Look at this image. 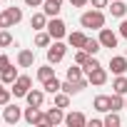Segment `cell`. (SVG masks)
Here are the masks:
<instances>
[{
  "label": "cell",
  "mask_w": 127,
  "mask_h": 127,
  "mask_svg": "<svg viewBox=\"0 0 127 127\" xmlns=\"http://www.w3.org/2000/svg\"><path fill=\"white\" fill-rule=\"evenodd\" d=\"M32 62H35V52L32 50H20L18 52V65L20 67H32Z\"/></svg>",
  "instance_id": "obj_16"
},
{
  "label": "cell",
  "mask_w": 127,
  "mask_h": 127,
  "mask_svg": "<svg viewBox=\"0 0 127 127\" xmlns=\"http://www.w3.org/2000/svg\"><path fill=\"white\" fill-rule=\"evenodd\" d=\"M23 120H25L28 125H42V127H45V112H42L40 107H35V105L25 107V112H23Z\"/></svg>",
  "instance_id": "obj_3"
},
{
  "label": "cell",
  "mask_w": 127,
  "mask_h": 127,
  "mask_svg": "<svg viewBox=\"0 0 127 127\" xmlns=\"http://www.w3.org/2000/svg\"><path fill=\"white\" fill-rule=\"evenodd\" d=\"M60 10H62V0H42V13L47 18H57Z\"/></svg>",
  "instance_id": "obj_12"
},
{
  "label": "cell",
  "mask_w": 127,
  "mask_h": 127,
  "mask_svg": "<svg viewBox=\"0 0 127 127\" xmlns=\"http://www.w3.org/2000/svg\"><path fill=\"white\" fill-rule=\"evenodd\" d=\"M52 77H55V67H50V62H47L45 67H37V80H40L42 85H45L47 80H52Z\"/></svg>",
  "instance_id": "obj_22"
},
{
  "label": "cell",
  "mask_w": 127,
  "mask_h": 127,
  "mask_svg": "<svg viewBox=\"0 0 127 127\" xmlns=\"http://www.w3.org/2000/svg\"><path fill=\"white\" fill-rule=\"evenodd\" d=\"M100 42H102V47H117V35L110 30V28H102L100 30V37H97Z\"/></svg>",
  "instance_id": "obj_13"
},
{
  "label": "cell",
  "mask_w": 127,
  "mask_h": 127,
  "mask_svg": "<svg viewBox=\"0 0 127 127\" xmlns=\"http://www.w3.org/2000/svg\"><path fill=\"white\" fill-rule=\"evenodd\" d=\"M0 13H3V5H0Z\"/></svg>",
  "instance_id": "obj_43"
},
{
  "label": "cell",
  "mask_w": 127,
  "mask_h": 127,
  "mask_svg": "<svg viewBox=\"0 0 127 127\" xmlns=\"http://www.w3.org/2000/svg\"><path fill=\"white\" fill-rule=\"evenodd\" d=\"M0 18H3V23H5V28H13V25H18L20 20H23V10L20 8H3V13H0Z\"/></svg>",
  "instance_id": "obj_4"
},
{
  "label": "cell",
  "mask_w": 127,
  "mask_h": 127,
  "mask_svg": "<svg viewBox=\"0 0 127 127\" xmlns=\"http://www.w3.org/2000/svg\"><path fill=\"white\" fill-rule=\"evenodd\" d=\"M87 125H90V127H102V125H105V120H90Z\"/></svg>",
  "instance_id": "obj_40"
},
{
  "label": "cell",
  "mask_w": 127,
  "mask_h": 127,
  "mask_svg": "<svg viewBox=\"0 0 127 127\" xmlns=\"http://www.w3.org/2000/svg\"><path fill=\"white\" fill-rule=\"evenodd\" d=\"M82 65H77V62H75V65H70L67 67V80H77V77H82Z\"/></svg>",
  "instance_id": "obj_28"
},
{
  "label": "cell",
  "mask_w": 127,
  "mask_h": 127,
  "mask_svg": "<svg viewBox=\"0 0 127 127\" xmlns=\"http://www.w3.org/2000/svg\"><path fill=\"white\" fill-rule=\"evenodd\" d=\"M8 45H13V35L3 28V30H0V47H8Z\"/></svg>",
  "instance_id": "obj_33"
},
{
  "label": "cell",
  "mask_w": 127,
  "mask_h": 127,
  "mask_svg": "<svg viewBox=\"0 0 127 127\" xmlns=\"http://www.w3.org/2000/svg\"><path fill=\"white\" fill-rule=\"evenodd\" d=\"M30 28H32V30H42V28H47V15H45V13H35V15L30 18Z\"/></svg>",
  "instance_id": "obj_19"
},
{
  "label": "cell",
  "mask_w": 127,
  "mask_h": 127,
  "mask_svg": "<svg viewBox=\"0 0 127 127\" xmlns=\"http://www.w3.org/2000/svg\"><path fill=\"white\" fill-rule=\"evenodd\" d=\"M65 125L67 127H85L87 125V117L82 112H70V115H65Z\"/></svg>",
  "instance_id": "obj_14"
},
{
  "label": "cell",
  "mask_w": 127,
  "mask_h": 127,
  "mask_svg": "<svg viewBox=\"0 0 127 127\" xmlns=\"http://www.w3.org/2000/svg\"><path fill=\"white\" fill-rule=\"evenodd\" d=\"M67 42H70V47L82 50V47H85V42H87V35H85V32H80V30H77V32H70V35H67Z\"/></svg>",
  "instance_id": "obj_15"
},
{
  "label": "cell",
  "mask_w": 127,
  "mask_h": 127,
  "mask_svg": "<svg viewBox=\"0 0 127 127\" xmlns=\"http://www.w3.org/2000/svg\"><path fill=\"white\" fill-rule=\"evenodd\" d=\"M95 67H100V62H97V57L92 55V57H90V62H87V65H85L82 70H85V72H90V70H95Z\"/></svg>",
  "instance_id": "obj_34"
},
{
  "label": "cell",
  "mask_w": 127,
  "mask_h": 127,
  "mask_svg": "<svg viewBox=\"0 0 127 127\" xmlns=\"http://www.w3.org/2000/svg\"><path fill=\"white\" fill-rule=\"evenodd\" d=\"M65 52H67V45L65 42H60V40L50 42V47H47V62H50V65H57V62L65 57Z\"/></svg>",
  "instance_id": "obj_2"
},
{
  "label": "cell",
  "mask_w": 127,
  "mask_h": 127,
  "mask_svg": "<svg viewBox=\"0 0 127 127\" xmlns=\"http://www.w3.org/2000/svg\"><path fill=\"white\" fill-rule=\"evenodd\" d=\"M3 28H5V23H3V18H0V30H3Z\"/></svg>",
  "instance_id": "obj_41"
},
{
  "label": "cell",
  "mask_w": 127,
  "mask_h": 127,
  "mask_svg": "<svg viewBox=\"0 0 127 127\" xmlns=\"http://www.w3.org/2000/svg\"><path fill=\"white\" fill-rule=\"evenodd\" d=\"M87 82L95 85V87H102V85L107 82V70H105L102 65L95 67V70H90V72H87Z\"/></svg>",
  "instance_id": "obj_10"
},
{
  "label": "cell",
  "mask_w": 127,
  "mask_h": 127,
  "mask_svg": "<svg viewBox=\"0 0 127 127\" xmlns=\"http://www.w3.org/2000/svg\"><path fill=\"white\" fill-rule=\"evenodd\" d=\"M92 107L97 110V112H110L112 107H110V97L107 95H97L95 97V102H92Z\"/></svg>",
  "instance_id": "obj_21"
},
{
  "label": "cell",
  "mask_w": 127,
  "mask_h": 127,
  "mask_svg": "<svg viewBox=\"0 0 127 127\" xmlns=\"http://www.w3.org/2000/svg\"><path fill=\"white\" fill-rule=\"evenodd\" d=\"M47 32L52 35V40H62L67 35V30H65V23H62L60 18H52V20H47Z\"/></svg>",
  "instance_id": "obj_8"
},
{
  "label": "cell",
  "mask_w": 127,
  "mask_h": 127,
  "mask_svg": "<svg viewBox=\"0 0 127 127\" xmlns=\"http://www.w3.org/2000/svg\"><path fill=\"white\" fill-rule=\"evenodd\" d=\"M50 42H52V35H50V32L37 30V35H35V45H37V47H47Z\"/></svg>",
  "instance_id": "obj_24"
},
{
  "label": "cell",
  "mask_w": 127,
  "mask_h": 127,
  "mask_svg": "<svg viewBox=\"0 0 127 127\" xmlns=\"http://www.w3.org/2000/svg\"><path fill=\"white\" fill-rule=\"evenodd\" d=\"M30 90H32V77H28V75H20V77L13 82V95H15V97H25Z\"/></svg>",
  "instance_id": "obj_5"
},
{
  "label": "cell",
  "mask_w": 127,
  "mask_h": 127,
  "mask_svg": "<svg viewBox=\"0 0 127 127\" xmlns=\"http://www.w3.org/2000/svg\"><path fill=\"white\" fill-rule=\"evenodd\" d=\"M42 87H45V92H52V95H55V92H60V90H62V82H60L57 77H52V80H47Z\"/></svg>",
  "instance_id": "obj_27"
},
{
  "label": "cell",
  "mask_w": 127,
  "mask_h": 127,
  "mask_svg": "<svg viewBox=\"0 0 127 127\" xmlns=\"http://www.w3.org/2000/svg\"><path fill=\"white\" fill-rule=\"evenodd\" d=\"M120 35H122V37H127V20H122V23H120Z\"/></svg>",
  "instance_id": "obj_38"
},
{
  "label": "cell",
  "mask_w": 127,
  "mask_h": 127,
  "mask_svg": "<svg viewBox=\"0 0 127 127\" xmlns=\"http://www.w3.org/2000/svg\"><path fill=\"white\" fill-rule=\"evenodd\" d=\"M25 5H30V8H40L42 0H25Z\"/></svg>",
  "instance_id": "obj_39"
},
{
  "label": "cell",
  "mask_w": 127,
  "mask_h": 127,
  "mask_svg": "<svg viewBox=\"0 0 127 127\" xmlns=\"http://www.w3.org/2000/svg\"><path fill=\"white\" fill-rule=\"evenodd\" d=\"M25 100H28V105L42 107V100H45V95H42V90H30V92L25 95Z\"/></svg>",
  "instance_id": "obj_20"
},
{
  "label": "cell",
  "mask_w": 127,
  "mask_h": 127,
  "mask_svg": "<svg viewBox=\"0 0 127 127\" xmlns=\"http://www.w3.org/2000/svg\"><path fill=\"white\" fill-rule=\"evenodd\" d=\"M80 25L90 28V30H102L105 28V13L97 10V8H92V10H87V13L80 15Z\"/></svg>",
  "instance_id": "obj_1"
},
{
  "label": "cell",
  "mask_w": 127,
  "mask_h": 127,
  "mask_svg": "<svg viewBox=\"0 0 127 127\" xmlns=\"http://www.w3.org/2000/svg\"><path fill=\"white\" fill-rule=\"evenodd\" d=\"M8 102H10V90H8L3 82H0V107H5Z\"/></svg>",
  "instance_id": "obj_32"
},
{
  "label": "cell",
  "mask_w": 127,
  "mask_h": 127,
  "mask_svg": "<svg viewBox=\"0 0 127 127\" xmlns=\"http://www.w3.org/2000/svg\"><path fill=\"white\" fill-rule=\"evenodd\" d=\"M90 3H92V8L102 10V8H107V5H110V0H90Z\"/></svg>",
  "instance_id": "obj_35"
},
{
  "label": "cell",
  "mask_w": 127,
  "mask_h": 127,
  "mask_svg": "<svg viewBox=\"0 0 127 127\" xmlns=\"http://www.w3.org/2000/svg\"><path fill=\"white\" fill-rule=\"evenodd\" d=\"M120 122H122V120H120V115H117L115 110H110V112H107V117H105V127H117Z\"/></svg>",
  "instance_id": "obj_29"
},
{
  "label": "cell",
  "mask_w": 127,
  "mask_h": 127,
  "mask_svg": "<svg viewBox=\"0 0 127 127\" xmlns=\"http://www.w3.org/2000/svg\"><path fill=\"white\" fill-rule=\"evenodd\" d=\"M112 87H115L117 95H127V77H125V75H117L115 82H112Z\"/></svg>",
  "instance_id": "obj_23"
},
{
  "label": "cell",
  "mask_w": 127,
  "mask_h": 127,
  "mask_svg": "<svg viewBox=\"0 0 127 127\" xmlns=\"http://www.w3.org/2000/svg\"><path fill=\"white\" fill-rule=\"evenodd\" d=\"M107 8H110L112 18H125V15H127V5H125V0H115V3H110Z\"/></svg>",
  "instance_id": "obj_17"
},
{
  "label": "cell",
  "mask_w": 127,
  "mask_h": 127,
  "mask_svg": "<svg viewBox=\"0 0 127 127\" xmlns=\"http://www.w3.org/2000/svg\"><path fill=\"white\" fill-rule=\"evenodd\" d=\"M90 57H92V55H90L87 50H77V52H75V62H77V65H82V67L90 62Z\"/></svg>",
  "instance_id": "obj_31"
},
{
  "label": "cell",
  "mask_w": 127,
  "mask_h": 127,
  "mask_svg": "<svg viewBox=\"0 0 127 127\" xmlns=\"http://www.w3.org/2000/svg\"><path fill=\"white\" fill-rule=\"evenodd\" d=\"M82 50H87L90 55H97L100 50H102V42L100 40H95V37H87V42H85V47Z\"/></svg>",
  "instance_id": "obj_25"
},
{
  "label": "cell",
  "mask_w": 127,
  "mask_h": 127,
  "mask_svg": "<svg viewBox=\"0 0 127 127\" xmlns=\"http://www.w3.org/2000/svg\"><path fill=\"white\" fill-rule=\"evenodd\" d=\"M3 120H5L8 125H15V122L23 120V110H20L18 105H10V102H8V105L3 107Z\"/></svg>",
  "instance_id": "obj_9"
},
{
  "label": "cell",
  "mask_w": 127,
  "mask_h": 127,
  "mask_svg": "<svg viewBox=\"0 0 127 127\" xmlns=\"http://www.w3.org/2000/svg\"><path fill=\"white\" fill-rule=\"evenodd\" d=\"M65 122V112H62V107H50L45 112V127H55V125H62Z\"/></svg>",
  "instance_id": "obj_7"
},
{
  "label": "cell",
  "mask_w": 127,
  "mask_h": 127,
  "mask_svg": "<svg viewBox=\"0 0 127 127\" xmlns=\"http://www.w3.org/2000/svg\"><path fill=\"white\" fill-rule=\"evenodd\" d=\"M87 85H90V82H87L85 77H77V80H65V82H62V92H67V95H80Z\"/></svg>",
  "instance_id": "obj_6"
},
{
  "label": "cell",
  "mask_w": 127,
  "mask_h": 127,
  "mask_svg": "<svg viewBox=\"0 0 127 127\" xmlns=\"http://www.w3.org/2000/svg\"><path fill=\"white\" fill-rule=\"evenodd\" d=\"M5 67H10V57L8 55H0V72H3Z\"/></svg>",
  "instance_id": "obj_36"
},
{
  "label": "cell",
  "mask_w": 127,
  "mask_h": 127,
  "mask_svg": "<svg viewBox=\"0 0 127 127\" xmlns=\"http://www.w3.org/2000/svg\"><path fill=\"white\" fill-rule=\"evenodd\" d=\"M125 110H127V97H125Z\"/></svg>",
  "instance_id": "obj_42"
},
{
  "label": "cell",
  "mask_w": 127,
  "mask_h": 127,
  "mask_svg": "<svg viewBox=\"0 0 127 127\" xmlns=\"http://www.w3.org/2000/svg\"><path fill=\"white\" fill-rule=\"evenodd\" d=\"M87 3H90V0H70V5H72V8H85Z\"/></svg>",
  "instance_id": "obj_37"
},
{
  "label": "cell",
  "mask_w": 127,
  "mask_h": 127,
  "mask_svg": "<svg viewBox=\"0 0 127 127\" xmlns=\"http://www.w3.org/2000/svg\"><path fill=\"white\" fill-rule=\"evenodd\" d=\"M110 70L115 75H125L127 72V55H115L110 57Z\"/></svg>",
  "instance_id": "obj_11"
},
{
  "label": "cell",
  "mask_w": 127,
  "mask_h": 127,
  "mask_svg": "<svg viewBox=\"0 0 127 127\" xmlns=\"http://www.w3.org/2000/svg\"><path fill=\"white\" fill-rule=\"evenodd\" d=\"M110 107H112L115 112H120V110H125V95H117V92H115V95L110 97Z\"/></svg>",
  "instance_id": "obj_26"
},
{
  "label": "cell",
  "mask_w": 127,
  "mask_h": 127,
  "mask_svg": "<svg viewBox=\"0 0 127 127\" xmlns=\"http://www.w3.org/2000/svg\"><path fill=\"white\" fill-rule=\"evenodd\" d=\"M18 77H20L18 75V67H5L3 72H0V82H3V85H13Z\"/></svg>",
  "instance_id": "obj_18"
},
{
  "label": "cell",
  "mask_w": 127,
  "mask_h": 127,
  "mask_svg": "<svg viewBox=\"0 0 127 127\" xmlns=\"http://www.w3.org/2000/svg\"><path fill=\"white\" fill-rule=\"evenodd\" d=\"M125 55H127V50H125Z\"/></svg>",
  "instance_id": "obj_44"
},
{
  "label": "cell",
  "mask_w": 127,
  "mask_h": 127,
  "mask_svg": "<svg viewBox=\"0 0 127 127\" xmlns=\"http://www.w3.org/2000/svg\"><path fill=\"white\" fill-rule=\"evenodd\" d=\"M55 105L65 110V107L70 105V95H67V92H55Z\"/></svg>",
  "instance_id": "obj_30"
}]
</instances>
